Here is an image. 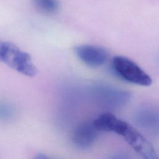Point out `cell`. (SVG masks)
Masks as SVG:
<instances>
[{
  "label": "cell",
  "mask_w": 159,
  "mask_h": 159,
  "mask_svg": "<svg viewBox=\"0 0 159 159\" xmlns=\"http://www.w3.org/2000/svg\"><path fill=\"white\" fill-rule=\"evenodd\" d=\"M112 132L122 136L143 159H159V156L150 142L127 122L117 118Z\"/></svg>",
  "instance_id": "1"
},
{
  "label": "cell",
  "mask_w": 159,
  "mask_h": 159,
  "mask_svg": "<svg viewBox=\"0 0 159 159\" xmlns=\"http://www.w3.org/2000/svg\"><path fill=\"white\" fill-rule=\"evenodd\" d=\"M0 61L29 77L35 76L37 73V69L33 63L30 55L9 42H4L2 43Z\"/></svg>",
  "instance_id": "2"
},
{
  "label": "cell",
  "mask_w": 159,
  "mask_h": 159,
  "mask_svg": "<svg viewBox=\"0 0 159 159\" xmlns=\"http://www.w3.org/2000/svg\"><path fill=\"white\" fill-rule=\"evenodd\" d=\"M112 66L116 73L123 80L140 86H148L152 83L150 76L137 64L127 57L116 56Z\"/></svg>",
  "instance_id": "3"
},
{
  "label": "cell",
  "mask_w": 159,
  "mask_h": 159,
  "mask_svg": "<svg viewBox=\"0 0 159 159\" xmlns=\"http://www.w3.org/2000/svg\"><path fill=\"white\" fill-rule=\"evenodd\" d=\"M75 53L78 58L91 67H98L102 65L107 59V51L101 47L91 45L77 46Z\"/></svg>",
  "instance_id": "4"
},
{
  "label": "cell",
  "mask_w": 159,
  "mask_h": 159,
  "mask_svg": "<svg viewBox=\"0 0 159 159\" xmlns=\"http://www.w3.org/2000/svg\"><path fill=\"white\" fill-rule=\"evenodd\" d=\"M98 130L93 122H84L79 124L73 134V142L80 148H87L94 142Z\"/></svg>",
  "instance_id": "5"
},
{
  "label": "cell",
  "mask_w": 159,
  "mask_h": 159,
  "mask_svg": "<svg viewBox=\"0 0 159 159\" xmlns=\"http://www.w3.org/2000/svg\"><path fill=\"white\" fill-rule=\"evenodd\" d=\"M95 92L101 103L112 108L123 106L127 102L129 98L128 93L125 91L111 88L102 86L97 88Z\"/></svg>",
  "instance_id": "6"
},
{
  "label": "cell",
  "mask_w": 159,
  "mask_h": 159,
  "mask_svg": "<svg viewBox=\"0 0 159 159\" xmlns=\"http://www.w3.org/2000/svg\"><path fill=\"white\" fill-rule=\"evenodd\" d=\"M35 7L44 14H53L59 7L58 0H33Z\"/></svg>",
  "instance_id": "7"
},
{
  "label": "cell",
  "mask_w": 159,
  "mask_h": 159,
  "mask_svg": "<svg viewBox=\"0 0 159 159\" xmlns=\"http://www.w3.org/2000/svg\"><path fill=\"white\" fill-rule=\"evenodd\" d=\"M15 114L14 107L9 103L0 102V120H11Z\"/></svg>",
  "instance_id": "8"
},
{
  "label": "cell",
  "mask_w": 159,
  "mask_h": 159,
  "mask_svg": "<svg viewBox=\"0 0 159 159\" xmlns=\"http://www.w3.org/2000/svg\"><path fill=\"white\" fill-rule=\"evenodd\" d=\"M110 159H130V158L125 154H117L112 156Z\"/></svg>",
  "instance_id": "9"
},
{
  "label": "cell",
  "mask_w": 159,
  "mask_h": 159,
  "mask_svg": "<svg viewBox=\"0 0 159 159\" xmlns=\"http://www.w3.org/2000/svg\"><path fill=\"white\" fill-rule=\"evenodd\" d=\"M34 159H52L43 153H39L34 158Z\"/></svg>",
  "instance_id": "10"
},
{
  "label": "cell",
  "mask_w": 159,
  "mask_h": 159,
  "mask_svg": "<svg viewBox=\"0 0 159 159\" xmlns=\"http://www.w3.org/2000/svg\"><path fill=\"white\" fill-rule=\"evenodd\" d=\"M4 41H2L0 40V52H1V48H2V43H3Z\"/></svg>",
  "instance_id": "11"
}]
</instances>
